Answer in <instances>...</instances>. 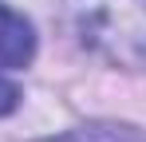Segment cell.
Wrapping results in <instances>:
<instances>
[{"label":"cell","instance_id":"6da1fadb","mask_svg":"<svg viewBox=\"0 0 146 142\" xmlns=\"http://www.w3.org/2000/svg\"><path fill=\"white\" fill-rule=\"evenodd\" d=\"M79 47L115 67H146V0H63Z\"/></svg>","mask_w":146,"mask_h":142},{"label":"cell","instance_id":"7a4b0ae2","mask_svg":"<svg viewBox=\"0 0 146 142\" xmlns=\"http://www.w3.org/2000/svg\"><path fill=\"white\" fill-rule=\"evenodd\" d=\"M32 55H36L32 24L8 4H0V67H28Z\"/></svg>","mask_w":146,"mask_h":142},{"label":"cell","instance_id":"3957f363","mask_svg":"<svg viewBox=\"0 0 146 142\" xmlns=\"http://www.w3.org/2000/svg\"><path fill=\"white\" fill-rule=\"evenodd\" d=\"M44 142H146V134L126 122H87V126H75L67 134H55Z\"/></svg>","mask_w":146,"mask_h":142},{"label":"cell","instance_id":"277c9868","mask_svg":"<svg viewBox=\"0 0 146 142\" xmlns=\"http://www.w3.org/2000/svg\"><path fill=\"white\" fill-rule=\"evenodd\" d=\"M16 107H20V87L0 75V115H12Z\"/></svg>","mask_w":146,"mask_h":142}]
</instances>
